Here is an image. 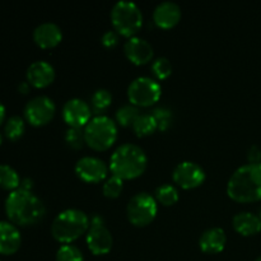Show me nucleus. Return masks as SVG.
I'll return each instance as SVG.
<instances>
[{"instance_id":"20","label":"nucleus","mask_w":261,"mask_h":261,"mask_svg":"<svg viewBox=\"0 0 261 261\" xmlns=\"http://www.w3.org/2000/svg\"><path fill=\"white\" fill-rule=\"evenodd\" d=\"M232 224L236 232L242 236H254L261 231V221L259 216L251 212H240L232 219Z\"/></svg>"},{"instance_id":"14","label":"nucleus","mask_w":261,"mask_h":261,"mask_svg":"<svg viewBox=\"0 0 261 261\" xmlns=\"http://www.w3.org/2000/svg\"><path fill=\"white\" fill-rule=\"evenodd\" d=\"M124 53L133 64L143 65L152 60L154 51L149 41L140 36H132L125 41Z\"/></svg>"},{"instance_id":"27","label":"nucleus","mask_w":261,"mask_h":261,"mask_svg":"<svg viewBox=\"0 0 261 261\" xmlns=\"http://www.w3.org/2000/svg\"><path fill=\"white\" fill-rule=\"evenodd\" d=\"M56 261H84V256L78 246L64 244L56 251Z\"/></svg>"},{"instance_id":"7","label":"nucleus","mask_w":261,"mask_h":261,"mask_svg":"<svg viewBox=\"0 0 261 261\" xmlns=\"http://www.w3.org/2000/svg\"><path fill=\"white\" fill-rule=\"evenodd\" d=\"M162 94L160 82L152 76L142 75L133 79L127 87V98L137 107H148L154 105Z\"/></svg>"},{"instance_id":"19","label":"nucleus","mask_w":261,"mask_h":261,"mask_svg":"<svg viewBox=\"0 0 261 261\" xmlns=\"http://www.w3.org/2000/svg\"><path fill=\"white\" fill-rule=\"evenodd\" d=\"M227 242L226 232L221 227H211L199 237V247L205 254H218L224 249Z\"/></svg>"},{"instance_id":"2","label":"nucleus","mask_w":261,"mask_h":261,"mask_svg":"<svg viewBox=\"0 0 261 261\" xmlns=\"http://www.w3.org/2000/svg\"><path fill=\"white\" fill-rule=\"evenodd\" d=\"M227 194L237 203L261 200V163L240 166L227 182Z\"/></svg>"},{"instance_id":"26","label":"nucleus","mask_w":261,"mask_h":261,"mask_svg":"<svg viewBox=\"0 0 261 261\" xmlns=\"http://www.w3.org/2000/svg\"><path fill=\"white\" fill-rule=\"evenodd\" d=\"M140 112L137 106L132 103H127L117 109L116 111V121L122 126H132L137 117L139 116Z\"/></svg>"},{"instance_id":"31","label":"nucleus","mask_w":261,"mask_h":261,"mask_svg":"<svg viewBox=\"0 0 261 261\" xmlns=\"http://www.w3.org/2000/svg\"><path fill=\"white\" fill-rule=\"evenodd\" d=\"M65 142L74 149H79L86 143L83 127H69L65 132Z\"/></svg>"},{"instance_id":"28","label":"nucleus","mask_w":261,"mask_h":261,"mask_svg":"<svg viewBox=\"0 0 261 261\" xmlns=\"http://www.w3.org/2000/svg\"><path fill=\"white\" fill-rule=\"evenodd\" d=\"M150 70H152L155 79L162 81V79L168 78L171 75V73H172V64H171V61L166 56H160L155 60H153Z\"/></svg>"},{"instance_id":"8","label":"nucleus","mask_w":261,"mask_h":261,"mask_svg":"<svg viewBox=\"0 0 261 261\" xmlns=\"http://www.w3.org/2000/svg\"><path fill=\"white\" fill-rule=\"evenodd\" d=\"M158 212L157 200L152 194L139 191L134 194L126 206V214L130 223L137 227H144L155 218Z\"/></svg>"},{"instance_id":"33","label":"nucleus","mask_w":261,"mask_h":261,"mask_svg":"<svg viewBox=\"0 0 261 261\" xmlns=\"http://www.w3.org/2000/svg\"><path fill=\"white\" fill-rule=\"evenodd\" d=\"M249 163H261V149L257 145H251L247 150Z\"/></svg>"},{"instance_id":"23","label":"nucleus","mask_w":261,"mask_h":261,"mask_svg":"<svg viewBox=\"0 0 261 261\" xmlns=\"http://www.w3.org/2000/svg\"><path fill=\"white\" fill-rule=\"evenodd\" d=\"M112 102V94L109 89L98 88L93 92L91 97V109L94 114L102 115V112L106 111Z\"/></svg>"},{"instance_id":"6","label":"nucleus","mask_w":261,"mask_h":261,"mask_svg":"<svg viewBox=\"0 0 261 261\" xmlns=\"http://www.w3.org/2000/svg\"><path fill=\"white\" fill-rule=\"evenodd\" d=\"M110 17L115 31L127 38L135 36L143 24L142 10L132 0H119L115 3Z\"/></svg>"},{"instance_id":"9","label":"nucleus","mask_w":261,"mask_h":261,"mask_svg":"<svg viewBox=\"0 0 261 261\" xmlns=\"http://www.w3.org/2000/svg\"><path fill=\"white\" fill-rule=\"evenodd\" d=\"M87 246L94 255H106L111 251L114 239L110 229L105 226V219L101 214L94 213L91 217V226L86 236Z\"/></svg>"},{"instance_id":"37","label":"nucleus","mask_w":261,"mask_h":261,"mask_svg":"<svg viewBox=\"0 0 261 261\" xmlns=\"http://www.w3.org/2000/svg\"><path fill=\"white\" fill-rule=\"evenodd\" d=\"M2 142H3V135L2 133H0V145H2Z\"/></svg>"},{"instance_id":"5","label":"nucleus","mask_w":261,"mask_h":261,"mask_svg":"<svg viewBox=\"0 0 261 261\" xmlns=\"http://www.w3.org/2000/svg\"><path fill=\"white\" fill-rule=\"evenodd\" d=\"M84 139L92 149H109L117 139L116 122L107 115H96L84 126Z\"/></svg>"},{"instance_id":"11","label":"nucleus","mask_w":261,"mask_h":261,"mask_svg":"<svg viewBox=\"0 0 261 261\" xmlns=\"http://www.w3.org/2000/svg\"><path fill=\"white\" fill-rule=\"evenodd\" d=\"M172 178L180 188L194 189L204 182L205 171L199 163L193 161H182L173 168Z\"/></svg>"},{"instance_id":"32","label":"nucleus","mask_w":261,"mask_h":261,"mask_svg":"<svg viewBox=\"0 0 261 261\" xmlns=\"http://www.w3.org/2000/svg\"><path fill=\"white\" fill-rule=\"evenodd\" d=\"M102 45L106 47H114L119 43V33L115 30H107L101 36Z\"/></svg>"},{"instance_id":"3","label":"nucleus","mask_w":261,"mask_h":261,"mask_svg":"<svg viewBox=\"0 0 261 261\" xmlns=\"http://www.w3.org/2000/svg\"><path fill=\"white\" fill-rule=\"evenodd\" d=\"M148 165V157L142 147L133 143L119 145L110 157V170L122 180H130L142 175Z\"/></svg>"},{"instance_id":"34","label":"nucleus","mask_w":261,"mask_h":261,"mask_svg":"<svg viewBox=\"0 0 261 261\" xmlns=\"http://www.w3.org/2000/svg\"><path fill=\"white\" fill-rule=\"evenodd\" d=\"M32 188H33V181L31 180V178L25 177V178H23L22 181H20L19 189H22V190L32 191Z\"/></svg>"},{"instance_id":"38","label":"nucleus","mask_w":261,"mask_h":261,"mask_svg":"<svg viewBox=\"0 0 261 261\" xmlns=\"http://www.w3.org/2000/svg\"><path fill=\"white\" fill-rule=\"evenodd\" d=\"M255 261H261V255H260V256H259V257H257V259H256V260H255Z\"/></svg>"},{"instance_id":"35","label":"nucleus","mask_w":261,"mask_h":261,"mask_svg":"<svg viewBox=\"0 0 261 261\" xmlns=\"http://www.w3.org/2000/svg\"><path fill=\"white\" fill-rule=\"evenodd\" d=\"M18 89H19L20 93H27L30 91V83L28 82H22V83L18 86Z\"/></svg>"},{"instance_id":"15","label":"nucleus","mask_w":261,"mask_h":261,"mask_svg":"<svg viewBox=\"0 0 261 261\" xmlns=\"http://www.w3.org/2000/svg\"><path fill=\"white\" fill-rule=\"evenodd\" d=\"M181 8L180 5L172 0H165L161 2L153 10V20L160 28H172L180 22L181 19Z\"/></svg>"},{"instance_id":"36","label":"nucleus","mask_w":261,"mask_h":261,"mask_svg":"<svg viewBox=\"0 0 261 261\" xmlns=\"http://www.w3.org/2000/svg\"><path fill=\"white\" fill-rule=\"evenodd\" d=\"M4 117H5V107L4 105L0 102V125H2V122L4 121Z\"/></svg>"},{"instance_id":"17","label":"nucleus","mask_w":261,"mask_h":261,"mask_svg":"<svg viewBox=\"0 0 261 261\" xmlns=\"http://www.w3.org/2000/svg\"><path fill=\"white\" fill-rule=\"evenodd\" d=\"M63 38L60 25L54 22H43L33 31V40L40 47L51 48L59 45Z\"/></svg>"},{"instance_id":"18","label":"nucleus","mask_w":261,"mask_h":261,"mask_svg":"<svg viewBox=\"0 0 261 261\" xmlns=\"http://www.w3.org/2000/svg\"><path fill=\"white\" fill-rule=\"evenodd\" d=\"M22 244L19 229L12 222L0 221V254L12 255L19 250Z\"/></svg>"},{"instance_id":"24","label":"nucleus","mask_w":261,"mask_h":261,"mask_svg":"<svg viewBox=\"0 0 261 261\" xmlns=\"http://www.w3.org/2000/svg\"><path fill=\"white\" fill-rule=\"evenodd\" d=\"M155 200L160 201L163 205H173L178 200V191L172 184H162L157 186L154 191Z\"/></svg>"},{"instance_id":"22","label":"nucleus","mask_w":261,"mask_h":261,"mask_svg":"<svg viewBox=\"0 0 261 261\" xmlns=\"http://www.w3.org/2000/svg\"><path fill=\"white\" fill-rule=\"evenodd\" d=\"M20 178L17 171L9 165H0V188L14 191L19 189Z\"/></svg>"},{"instance_id":"30","label":"nucleus","mask_w":261,"mask_h":261,"mask_svg":"<svg viewBox=\"0 0 261 261\" xmlns=\"http://www.w3.org/2000/svg\"><path fill=\"white\" fill-rule=\"evenodd\" d=\"M152 115L154 116L155 121H157L158 129L165 132L172 124V111L165 106H160L157 109L153 110Z\"/></svg>"},{"instance_id":"29","label":"nucleus","mask_w":261,"mask_h":261,"mask_svg":"<svg viewBox=\"0 0 261 261\" xmlns=\"http://www.w3.org/2000/svg\"><path fill=\"white\" fill-rule=\"evenodd\" d=\"M122 188H124V180L112 175L111 177H109L105 181L103 186H102V191H103L105 196L114 199L121 194Z\"/></svg>"},{"instance_id":"25","label":"nucleus","mask_w":261,"mask_h":261,"mask_svg":"<svg viewBox=\"0 0 261 261\" xmlns=\"http://www.w3.org/2000/svg\"><path fill=\"white\" fill-rule=\"evenodd\" d=\"M25 132L24 120L20 116H12L7 120L4 126V134L8 139L18 140Z\"/></svg>"},{"instance_id":"10","label":"nucleus","mask_w":261,"mask_h":261,"mask_svg":"<svg viewBox=\"0 0 261 261\" xmlns=\"http://www.w3.org/2000/svg\"><path fill=\"white\" fill-rule=\"evenodd\" d=\"M55 102L45 94L33 97L24 107L25 120L33 126H42V125L48 124L55 116Z\"/></svg>"},{"instance_id":"13","label":"nucleus","mask_w":261,"mask_h":261,"mask_svg":"<svg viewBox=\"0 0 261 261\" xmlns=\"http://www.w3.org/2000/svg\"><path fill=\"white\" fill-rule=\"evenodd\" d=\"M61 115L69 127H84L92 119V109L84 99L74 97L64 103Z\"/></svg>"},{"instance_id":"39","label":"nucleus","mask_w":261,"mask_h":261,"mask_svg":"<svg viewBox=\"0 0 261 261\" xmlns=\"http://www.w3.org/2000/svg\"><path fill=\"white\" fill-rule=\"evenodd\" d=\"M259 218H260V221H261V211H260V213H259Z\"/></svg>"},{"instance_id":"21","label":"nucleus","mask_w":261,"mask_h":261,"mask_svg":"<svg viewBox=\"0 0 261 261\" xmlns=\"http://www.w3.org/2000/svg\"><path fill=\"white\" fill-rule=\"evenodd\" d=\"M132 127L138 137H147V135L153 134L158 129L157 121H155L152 112L140 114L134 121V124L132 125Z\"/></svg>"},{"instance_id":"12","label":"nucleus","mask_w":261,"mask_h":261,"mask_svg":"<svg viewBox=\"0 0 261 261\" xmlns=\"http://www.w3.org/2000/svg\"><path fill=\"white\" fill-rule=\"evenodd\" d=\"M109 168L106 162L101 158L94 157V155H84L76 161L74 170L79 178L86 182L93 184L106 178Z\"/></svg>"},{"instance_id":"4","label":"nucleus","mask_w":261,"mask_h":261,"mask_svg":"<svg viewBox=\"0 0 261 261\" xmlns=\"http://www.w3.org/2000/svg\"><path fill=\"white\" fill-rule=\"evenodd\" d=\"M91 226V218L86 212L69 208L60 212L51 224L54 239L61 244H71L86 233Z\"/></svg>"},{"instance_id":"1","label":"nucleus","mask_w":261,"mask_h":261,"mask_svg":"<svg viewBox=\"0 0 261 261\" xmlns=\"http://www.w3.org/2000/svg\"><path fill=\"white\" fill-rule=\"evenodd\" d=\"M5 213L15 226H32L45 217L43 201L32 191L17 189L5 199Z\"/></svg>"},{"instance_id":"16","label":"nucleus","mask_w":261,"mask_h":261,"mask_svg":"<svg viewBox=\"0 0 261 261\" xmlns=\"http://www.w3.org/2000/svg\"><path fill=\"white\" fill-rule=\"evenodd\" d=\"M27 82L36 88H45L55 79V69L46 60L33 61L27 69Z\"/></svg>"}]
</instances>
